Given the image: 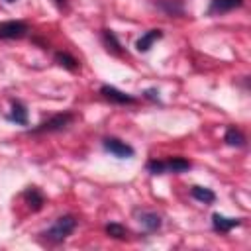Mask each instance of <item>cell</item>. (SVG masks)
Wrapping results in <instances>:
<instances>
[{"mask_svg":"<svg viewBox=\"0 0 251 251\" xmlns=\"http://www.w3.org/2000/svg\"><path fill=\"white\" fill-rule=\"evenodd\" d=\"M104 149H106L108 153H112L114 157H118V159H129V157H133V153H135L131 145H127L126 141L116 139V137H106V139H104Z\"/></svg>","mask_w":251,"mask_h":251,"instance_id":"obj_3","label":"cell"},{"mask_svg":"<svg viewBox=\"0 0 251 251\" xmlns=\"http://www.w3.org/2000/svg\"><path fill=\"white\" fill-rule=\"evenodd\" d=\"M190 194H192V198H196L198 202H204V204H212L216 200V194L210 188H204V186H192Z\"/></svg>","mask_w":251,"mask_h":251,"instance_id":"obj_13","label":"cell"},{"mask_svg":"<svg viewBox=\"0 0 251 251\" xmlns=\"http://www.w3.org/2000/svg\"><path fill=\"white\" fill-rule=\"evenodd\" d=\"M75 227H76V220H75V216H61V218H57V222H55L43 235H45L49 241L59 243V241L67 239V237L73 233Z\"/></svg>","mask_w":251,"mask_h":251,"instance_id":"obj_1","label":"cell"},{"mask_svg":"<svg viewBox=\"0 0 251 251\" xmlns=\"http://www.w3.org/2000/svg\"><path fill=\"white\" fill-rule=\"evenodd\" d=\"M73 122V114H57L53 118H49L47 122H41L37 127L31 129V133H43V131H61L65 129L69 124Z\"/></svg>","mask_w":251,"mask_h":251,"instance_id":"obj_2","label":"cell"},{"mask_svg":"<svg viewBox=\"0 0 251 251\" xmlns=\"http://www.w3.org/2000/svg\"><path fill=\"white\" fill-rule=\"evenodd\" d=\"M147 169H149L151 175H163V173H165V161H157V159H153V161L147 163Z\"/></svg>","mask_w":251,"mask_h":251,"instance_id":"obj_19","label":"cell"},{"mask_svg":"<svg viewBox=\"0 0 251 251\" xmlns=\"http://www.w3.org/2000/svg\"><path fill=\"white\" fill-rule=\"evenodd\" d=\"M55 4H57V8H67V0H55Z\"/></svg>","mask_w":251,"mask_h":251,"instance_id":"obj_21","label":"cell"},{"mask_svg":"<svg viewBox=\"0 0 251 251\" xmlns=\"http://www.w3.org/2000/svg\"><path fill=\"white\" fill-rule=\"evenodd\" d=\"M104 41H106L108 49L120 53V41H118V37H116V33L112 29H104Z\"/></svg>","mask_w":251,"mask_h":251,"instance_id":"obj_18","label":"cell"},{"mask_svg":"<svg viewBox=\"0 0 251 251\" xmlns=\"http://www.w3.org/2000/svg\"><path fill=\"white\" fill-rule=\"evenodd\" d=\"M159 8H163L167 14H182V4L180 0H161Z\"/></svg>","mask_w":251,"mask_h":251,"instance_id":"obj_16","label":"cell"},{"mask_svg":"<svg viewBox=\"0 0 251 251\" xmlns=\"http://www.w3.org/2000/svg\"><path fill=\"white\" fill-rule=\"evenodd\" d=\"M137 218H139V224L147 229V231H157L159 227H161V216L159 214H155V212H139L137 214Z\"/></svg>","mask_w":251,"mask_h":251,"instance_id":"obj_9","label":"cell"},{"mask_svg":"<svg viewBox=\"0 0 251 251\" xmlns=\"http://www.w3.org/2000/svg\"><path fill=\"white\" fill-rule=\"evenodd\" d=\"M224 139H226V143H227V145H231V147H241V145L245 143L243 133H241L239 129H235V127H227V131H226Z\"/></svg>","mask_w":251,"mask_h":251,"instance_id":"obj_14","label":"cell"},{"mask_svg":"<svg viewBox=\"0 0 251 251\" xmlns=\"http://www.w3.org/2000/svg\"><path fill=\"white\" fill-rule=\"evenodd\" d=\"M190 169V161L182 159V157H173L169 161H165V173H184Z\"/></svg>","mask_w":251,"mask_h":251,"instance_id":"obj_12","label":"cell"},{"mask_svg":"<svg viewBox=\"0 0 251 251\" xmlns=\"http://www.w3.org/2000/svg\"><path fill=\"white\" fill-rule=\"evenodd\" d=\"M24 200L27 202V206L31 208V210H39L41 206H43V194L35 188V186H29L25 192H24Z\"/></svg>","mask_w":251,"mask_h":251,"instance_id":"obj_10","label":"cell"},{"mask_svg":"<svg viewBox=\"0 0 251 251\" xmlns=\"http://www.w3.org/2000/svg\"><path fill=\"white\" fill-rule=\"evenodd\" d=\"M4 2H8V4H12V2H16V0H4Z\"/></svg>","mask_w":251,"mask_h":251,"instance_id":"obj_22","label":"cell"},{"mask_svg":"<svg viewBox=\"0 0 251 251\" xmlns=\"http://www.w3.org/2000/svg\"><path fill=\"white\" fill-rule=\"evenodd\" d=\"M159 92L155 90V88H149V90H145V96L147 98H151V100H159V96H157Z\"/></svg>","mask_w":251,"mask_h":251,"instance_id":"obj_20","label":"cell"},{"mask_svg":"<svg viewBox=\"0 0 251 251\" xmlns=\"http://www.w3.org/2000/svg\"><path fill=\"white\" fill-rule=\"evenodd\" d=\"M161 37H163V31H161V29H149L147 33H143V35L135 41V47H137V51L145 53V51H149L151 45H153L157 39H161Z\"/></svg>","mask_w":251,"mask_h":251,"instance_id":"obj_8","label":"cell"},{"mask_svg":"<svg viewBox=\"0 0 251 251\" xmlns=\"http://www.w3.org/2000/svg\"><path fill=\"white\" fill-rule=\"evenodd\" d=\"M239 224H241V218H227V216H222V214H214L212 216V226L220 233H227L229 229L237 227Z\"/></svg>","mask_w":251,"mask_h":251,"instance_id":"obj_6","label":"cell"},{"mask_svg":"<svg viewBox=\"0 0 251 251\" xmlns=\"http://www.w3.org/2000/svg\"><path fill=\"white\" fill-rule=\"evenodd\" d=\"M100 94L104 98H108L110 102H114V104H135L133 96H129V94H126V92H122V90H118L116 86H110V84L100 86Z\"/></svg>","mask_w":251,"mask_h":251,"instance_id":"obj_5","label":"cell"},{"mask_svg":"<svg viewBox=\"0 0 251 251\" xmlns=\"http://www.w3.org/2000/svg\"><path fill=\"white\" fill-rule=\"evenodd\" d=\"M55 61L61 65V67H65V69H69V71H76L78 69V61L73 57V55H69V53H55Z\"/></svg>","mask_w":251,"mask_h":251,"instance_id":"obj_15","label":"cell"},{"mask_svg":"<svg viewBox=\"0 0 251 251\" xmlns=\"http://www.w3.org/2000/svg\"><path fill=\"white\" fill-rule=\"evenodd\" d=\"M243 4V0H212L210 2V8H208V14L214 16V14H226V12H231L235 8H239Z\"/></svg>","mask_w":251,"mask_h":251,"instance_id":"obj_7","label":"cell"},{"mask_svg":"<svg viewBox=\"0 0 251 251\" xmlns=\"http://www.w3.org/2000/svg\"><path fill=\"white\" fill-rule=\"evenodd\" d=\"M12 122L20 124V126H27V110L22 102H12V112L8 116Z\"/></svg>","mask_w":251,"mask_h":251,"instance_id":"obj_11","label":"cell"},{"mask_svg":"<svg viewBox=\"0 0 251 251\" xmlns=\"http://www.w3.org/2000/svg\"><path fill=\"white\" fill-rule=\"evenodd\" d=\"M27 33V25L20 20H8L0 24V39H20Z\"/></svg>","mask_w":251,"mask_h":251,"instance_id":"obj_4","label":"cell"},{"mask_svg":"<svg viewBox=\"0 0 251 251\" xmlns=\"http://www.w3.org/2000/svg\"><path fill=\"white\" fill-rule=\"evenodd\" d=\"M106 233L110 237H114V239H126L127 237V229L124 226H120V224H108L106 226Z\"/></svg>","mask_w":251,"mask_h":251,"instance_id":"obj_17","label":"cell"}]
</instances>
